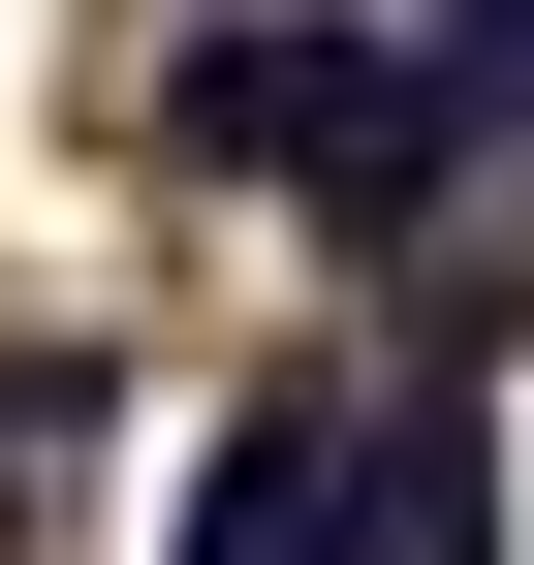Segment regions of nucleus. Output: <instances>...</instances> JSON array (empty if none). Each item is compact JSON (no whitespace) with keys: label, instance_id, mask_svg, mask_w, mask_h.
<instances>
[{"label":"nucleus","instance_id":"nucleus-2","mask_svg":"<svg viewBox=\"0 0 534 565\" xmlns=\"http://www.w3.org/2000/svg\"><path fill=\"white\" fill-rule=\"evenodd\" d=\"M346 565H503V440H472V408L346 440Z\"/></svg>","mask_w":534,"mask_h":565},{"label":"nucleus","instance_id":"nucleus-1","mask_svg":"<svg viewBox=\"0 0 534 565\" xmlns=\"http://www.w3.org/2000/svg\"><path fill=\"white\" fill-rule=\"evenodd\" d=\"M189 565H346V408H221V471H189Z\"/></svg>","mask_w":534,"mask_h":565},{"label":"nucleus","instance_id":"nucleus-3","mask_svg":"<svg viewBox=\"0 0 534 565\" xmlns=\"http://www.w3.org/2000/svg\"><path fill=\"white\" fill-rule=\"evenodd\" d=\"M63 408H95V377H0V440H63ZM0 534H32V471H0Z\"/></svg>","mask_w":534,"mask_h":565}]
</instances>
